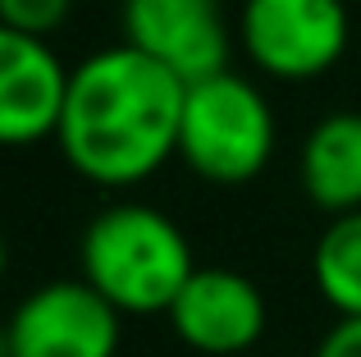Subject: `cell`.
Returning <instances> with one entry per match:
<instances>
[{
	"label": "cell",
	"mask_w": 361,
	"mask_h": 357,
	"mask_svg": "<svg viewBox=\"0 0 361 357\" xmlns=\"http://www.w3.org/2000/svg\"><path fill=\"white\" fill-rule=\"evenodd\" d=\"M188 83L128 42L87 55L69 69L55 143L69 170L101 188L142 183L178 156Z\"/></svg>",
	"instance_id": "6da1fadb"
},
{
	"label": "cell",
	"mask_w": 361,
	"mask_h": 357,
	"mask_svg": "<svg viewBox=\"0 0 361 357\" xmlns=\"http://www.w3.org/2000/svg\"><path fill=\"white\" fill-rule=\"evenodd\" d=\"M78 266L119 316H151L174 307L197 261L188 234L165 211L147 202H115L87 220Z\"/></svg>",
	"instance_id": "7a4b0ae2"
},
{
	"label": "cell",
	"mask_w": 361,
	"mask_h": 357,
	"mask_svg": "<svg viewBox=\"0 0 361 357\" xmlns=\"http://www.w3.org/2000/svg\"><path fill=\"white\" fill-rule=\"evenodd\" d=\"M178 156L206 183H247L274 156V110L256 83L215 73L188 87Z\"/></svg>",
	"instance_id": "3957f363"
},
{
	"label": "cell",
	"mask_w": 361,
	"mask_h": 357,
	"mask_svg": "<svg viewBox=\"0 0 361 357\" xmlns=\"http://www.w3.org/2000/svg\"><path fill=\"white\" fill-rule=\"evenodd\" d=\"M238 37L274 78H316L348 51L343 0H243Z\"/></svg>",
	"instance_id": "277c9868"
},
{
	"label": "cell",
	"mask_w": 361,
	"mask_h": 357,
	"mask_svg": "<svg viewBox=\"0 0 361 357\" xmlns=\"http://www.w3.org/2000/svg\"><path fill=\"white\" fill-rule=\"evenodd\" d=\"M123 316L87 279H51L9 312L14 357H119Z\"/></svg>",
	"instance_id": "5b68a950"
},
{
	"label": "cell",
	"mask_w": 361,
	"mask_h": 357,
	"mask_svg": "<svg viewBox=\"0 0 361 357\" xmlns=\"http://www.w3.org/2000/svg\"><path fill=\"white\" fill-rule=\"evenodd\" d=\"M123 42L165 64L178 83H202L229 64V28L220 0H123Z\"/></svg>",
	"instance_id": "8992f818"
},
{
	"label": "cell",
	"mask_w": 361,
	"mask_h": 357,
	"mask_svg": "<svg viewBox=\"0 0 361 357\" xmlns=\"http://www.w3.org/2000/svg\"><path fill=\"white\" fill-rule=\"evenodd\" d=\"M169 330L202 357H238L265 334V294L229 266H197L169 307Z\"/></svg>",
	"instance_id": "52a82bcc"
},
{
	"label": "cell",
	"mask_w": 361,
	"mask_h": 357,
	"mask_svg": "<svg viewBox=\"0 0 361 357\" xmlns=\"http://www.w3.org/2000/svg\"><path fill=\"white\" fill-rule=\"evenodd\" d=\"M69 92V69L42 37L0 23V147L55 138Z\"/></svg>",
	"instance_id": "ba28073f"
},
{
	"label": "cell",
	"mask_w": 361,
	"mask_h": 357,
	"mask_svg": "<svg viewBox=\"0 0 361 357\" xmlns=\"http://www.w3.org/2000/svg\"><path fill=\"white\" fill-rule=\"evenodd\" d=\"M302 188L329 215L361 211V110H334L307 133L298 156Z\"/></svg>",
	"instance_id": "9c48e42d"
},
{
	"label": "cell",
	"mask_w": 361,
	"mask_h": 357,
	"mask_svg": "<svg viewBox=\"0 0 361 357\" xmlns=\"http://www.w3.org/2000/svg\"><path fill=\"white\" fill-rule=\"evenodd\" d=\"M311 279L338 316H361V211L329 220L311 252Z\"/></svg>",
	"instance_id": "30bf717a"
},
{
	"label": "cell",
	"mask_w": 361,
	"mask_h": 357,
	"mask_svg": "<svg viewBox=\"0 0 361 357\" xmlns=\"http://www.w3.org/2000/svg\"><path fill=\"white\" fill-rule=\"evenodd\" d=\"M69 5L73 0H0V23L46 42V37L69 18Z\"/></svg>",
	"instance_id": "8fae6325"
},
{
	"label": "cell",
	"mask_w": 361,
	"mask_h": 357,
	"mask_svg": "<svg viewBox=\"0 0 361 357\" xmlns=\"http://www.w3.org/2000/svg\"><path fill=\"white\" fill-rule=\"evenodd\" d=\"M311 357H361V316H338Z\"/></svg>",
	"instance_id": "7c38bea8"
},
{
	"label": "cell",
	"mask_w": 361,
	"mask_h": 357,
	"mask_svg": "<svg viewBox=\"0 0 361 357\" xmlns=\"http://www.w3.org/2000/svg\"><path fill=\"white\" fill-rule=\"evenodd\" d=\"M0 357H14L9 353V321H0Z\"/></svg>",
	"instance_id": "4fadbf2b"
},
{
	"label": "cell",
	"mask_w": 361,
	"mask_h": 357,
	"mask_svg": "<svg viewBox=\"0 0 361 357\" xmlns=\"http://www.w3.org/2000/svg\"><path fill=\"white\" fill-rule=\"evenodd\" d=\"M5 266H9V248H5V234H0V275H5Z\"/></svg>",
	"instance_id": "5bb4252c"
}]
</instances>
